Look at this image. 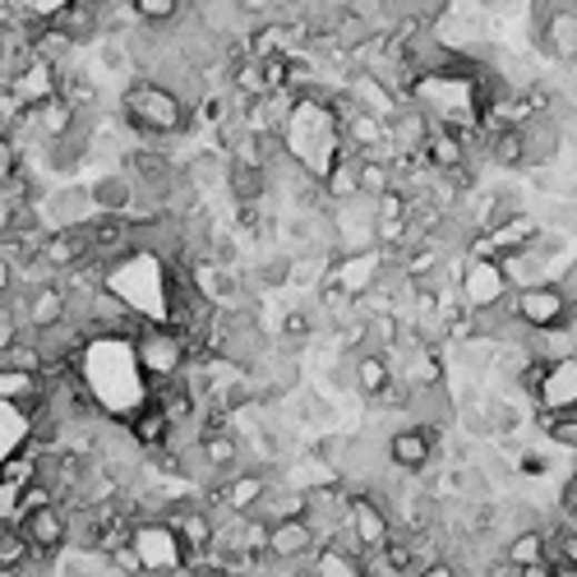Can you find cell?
Wrapping results in <instances>:
<instances>
[{
  "mask_svg": "<svg viewBox=\"0 0 577 577\" xmlns=\"http://www.w3.org/2000/svg\"><path fill=\"white\" fill-rule=\"evenodd\" d=\"M130 356H135V370H139V379L148 388L176 379L180 370L190 366V347L180 342V332L167 328V324H143L130 338Z\"/></svg>",
  "mask_w": 577,
  "mask_h": 577,
  "instance_id": "7a4b0ae2",
  "label": "cell"
},
{
  "mask_svg": "<svg viewBox=\"0 0 577 577\" xmlns=\"http://www.w3.org/2000/svg\"><path fill=\"white\" fill-rule=\"evenodd\" d=\"M416 577H458V564H452V559H430V564H420L416 568Z\"/></svg>",
  "mask_w": 577,
  "mask_h": 577,
  "instance_id": "44dd1931",
  "label": "cell"
},
{
  "mask_svg": "<svg viewBox=\"0 0 577 577\" xmlns=\"http://www.w3.org/2000/svg\"><path fill=\"white\" fill-rule=\"evenodd\" d=\"M14 282H19V272H14V263L0 255V296H10L14 291Z\"/></svg>",
  "mask_w": 577,
  "mask_h": 577,
  "instance_id": "7402d4cb",
  "label": "cell"
},
{
  "mask_svg": "<svg viewBox=\"0 0 577 577\" xmlns=\"http://www.w3.org/2000/svg\"><path fill=\"white\" fill-rule=\"evenodd\" d=\"M310 573H315V577H370V573H366V559L342 555V550H332V545H324V550H315V559H310Z\"/></svg>",
  "mask_w": 577,
  "mask_h": 577,
  "instance_id": "e0dca14e",
  "label": "cell"
},
{
  "mask_svg": "<svg viewBox=\"0 0 577 577\" xmlns=\"http://www.w3.org/2000/svg\"><path fill=\"white\" fill-rule=\"evenodd\" d=\"M287 411L296 425H310V430H328L332 425V402H324V392H315V388L287 392Z\"/></svg>",
  "mask_w": 577,
  "mask_h": 577,
  "instance_id": "9a60e30c",
  "label": "cell"
},
{
  "mask_svg": "<svg viewBox=\"0 0 577 577\" xmlns=\"http://www.w3.org/2000/svg\"><path fill=\"white\" fill-rule=\"evenodd\" d=\"M531 407L550 411V416H573L577 411V356L545 360V375H540V384L531 392Z\"/></svg>",
  "mask_w": 577,
  "mask_h": 577,
  "instance_id": "ba28073f",
  "label": "cell"
},
{
  "mask_svg": "<svg viewBox=\"0 0 577 577\" xmlns=\"http://www.w3.org/2000/svg\"><path fill=\"white\" fill-rule=\"evenodd\" d=\"M458 291L467 300V310H485V306H504L513 296L508 278H504V263H485V259H462V278Z\"/></svg>",
  "mask_w": 577,
  "mask_h": 577,
  "instance_id": "9c48e42d",
  "label": "cell"
},
{
  "mask_svg": "<svg viewBox=\"0 0 577 577\" xmlns=\"http://www.w3.org/2000/svg\"><path fill=\"white\" fill-rule=\"evenodd\" d=\"M130 10L148 28H171L180 19V10H186V0H130Z\"/></svg>",
  "mask_w": 577,
  "mask_h": 577,
  "instance_id": "ac0fdd59",
  "label": "cell"
},
{
  "mask_svg": "<svg viewBox=\"0 0 577 577\" xmlns=\"http://www.w3.org/2000/svg\"><path fill=\"white\" fill-rule=\"evenodd\" d=\"M88 199H93V212H107V218H130L139 190H135V180H130L126 167H107V171H98L93 180H88Z\"/></svg>",
  "mask_w": 577,
  "mask_h": 577,
  "instance_id": "8fae6325",
  "label": "cell"
},
{
  "mask_svg": "<svg viewBox=\"0 0 577 577\" xmlns=\"http://www.w3.org/2000/svg\"><path fill=\"white\" fill-rule=\"evenodd\" d=\"M398 379L392 375V360H388V351H370V347H360V351H351V388L360 392V398H379V392Z\"/></svg>",
  "mask_w": 577,
  "mask_h": 577,
  "instance_id": "4fadbf2b",
  "label": "cell"
},
{
  "mask_svg": "<svg viewBox=\"0 0 577 577\" xmlns=\"http://www.w3.org/2000/svg\"><path fill=\"white\" fill-rule=\"evenodd\" d=\"M19 162H23V148H19L10 135H0V186H10L14 171H19Z\"/></svg>",
  "mask_w": 577,
  "mask_h": 577,
  "instance_id": "d6986e66",
  "label": "cell"
},
{
  "mask_svg": "<svg viewBox=\"0 0 577 577\" xmlns=\"http://www.w3.org/2000/svg\"><path fill=\"white\" fill-rule=\"evenodd\" d=\"M19 531H23V540H28V550H38V555L70 550V513L60 508V504H47V508L23 513Z\"/></svg>",
  "mask_w": 577,
  "mask_h": 577,
  "instance_id": "30bf717a",
  "label": "cell"
},
{
  "mask_svg": "<svg viewBox=\"0 0 577 577\" xmlns=\"http://www.w3.org/2000/svg\"><path fill=\"white\" fill-rule=\"evenodd\" d=\"M504 564L513 568H527V564H545V527H523L504 540Z\"/></svg>",
  "mask_w": 577,
  "mask_h": 577,
  "instance_id": "2e32d148",
  "label": "cell"
},
{
  "mask_svg": "<svg viewBox=\"0 0 577 577\" xmlns=\"http://www.w3.org/2000/svg\"><path fill=\"white\" fill-rule=\"evenodd\" d=\"M190 577H203V573H190Z\"/></svg>",
  "mask_w": 577,
  "mask_h": 577,
  "instance_id": "603a6c76",
  "label": "cell"
},
{
  "mask_svg": "<svg viewBox=\"0 0 577 577\" xmlns=\"http://www.w3.org/2000/svg\"><path fill=\"white\" fill-rule=\"evenodd\" d=\"M439 444H444V435L425 430V425H411V420H402L398 430H388V435H384L388 467H392V471H402V476H416V480H425V471L435 467Z\"/></svg>",
  "mask_w": 577,
  "mask_h": 577,
  "instance_id": "3957f363",
  "label": "cell"
},
{
  "mask_svg": "<svg viewBox=\"0 0 577 577\" xmlns=\"http://www.w3.org/2000/svg\"><path fill=\"white\" fill-rule=\"evenodd\" d=\"M518 135H523V171L536 167H555L564 153V130H559V116L555 111H527L518 120Z\"/></svg>",
  "mask_w": 577,
  "mask_h": 577,
  "instance_id": "52a82bcc",
  "label": "cell"
},
{
  "mask_svg": "<svg viewBox=\"0 0 577 577\" xmlns=\"http://www.w3.org/2000/svg\"><path fill=\"white\" fill-rule=\"evenodd\" d=\"M471 6H476L485 19H508L513 10H523L527 0H471Z\"/></svg>",
  "mask_w": 577,
  "mask_h": 577,
  "instance_id": "ffe728a7",
  "label": "cell"
},
{
  "mask_svg": "<svg viewBox=\"0 0 577 577\" xmlns=\"http://www.w3.org/2000/svg\"><path fill=\"white\" fill-rule=\"evenodd\" d=\"M315 550H319V545H315L306 518L268 523V550H263L268 564H306V559H315Z\"/></svg>",
  "mask_w": 577,
  "mask_h": 577,
  "instance_id": "7c38bea8",
  "label": "cell"
},
{
  "mask_svg": "<svg viewBox=\"0 0 577 577\" xmlns=\"http://www.w3.org/2000/svg\"><path fill=\"white\" fill-rule=\"evenodd\" d=\"M116 120L135 143H162L176 135H199V111L186 107L158 79H130L116 93Z\"/></svg>",
  "mask_w": 577,
  "mask_h": 577,
  "instance_id": "6da1fadb",
  "label": "cell"
},
{
  "mask_svg": "<svg viewBox=\"0 0 577 577\" xmlns=\"http://www.w3.org/2000/svg\"><path fill=\"white\" fill-rule=\"evenodd\" d=\"M513 319H518L527 332H550V328H568V306L573 300L559 291V282H536L513 291Z\"/></svg>",
  "mask_w": 577,
  "mask_h": 577,
  "instance_id": "277c9868",
  "label": "cell"
},
{
  "mask_svg": "<svg viewBox=\"0 0 577 577\" xmlns=\"http://www.w3.org/2000/svg\"><path fill=\"white\" fill-rule=\"evenodd\" d=\"M222 190L236 208H246V203H268L272 195V180L263 167H250V162H231L227 167V180H222Z\"/></svg>",
  "mask_w": 577,
  "mask_h": 577,
  "instance_id": "5bb4252c",
  "label": "cell"
},
{
  "mask_svg": "<svg viewBox=\"0 0 577 577\" xmlns=\"http://www.w3.org/2000/svg\"><path fill=\"white\" fill-rule=\"evenodd\" d=\"M38 212H42V227H47V231L88 227V222L98 218V212H93V199H88V186H83V180H66V186H51V190L38 199Z\"/></svg>",
  "mask_w": 577,
  "mask_h": 577,
  "instance_id": "8992f818",
  "label": "cell"
},
{
  "mask_svg": "<svg viewBox=\"0 0 577 577\" xmlns=\"http://www.w3.org/2000/svg\"><path fill=\"white\" fill-rule=\"evenodd\" d=\"M130 545H135V555H139L148 577H162V573H176V568L190 564L186 545H180V536L167 523H135Z\"/></svg>",
  "mask_w": 577,
  "mask_h": 577,
  "instance_id": "5b68a950",
  "label": "cell"
}]
</instances>
